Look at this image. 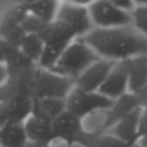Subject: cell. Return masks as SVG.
Listing matches in <instances>:
<instances>
[{
	"label": "cell",
	"mask_w": 147,
	"mask_h": 147,
	"mask_svg": "<svg viewBox=\"0 0 147 147\" xmlns=\"http://www.w3.org/2000/svg\"><path fill=\"white\" fill-rule=\"evenodd\" d=\"M47 24V23L43 22L42 20L29 13H27L25 18L21 22V26L27 34H39Z\"/></svg>",
	"instance_id": "cb8c5ba5"
},
{
	"label": "cell",
	"mask_w": 147,
	"mask_h": 147,
	"mask_svg": "<svg viewBox=\"0 0 147 147\" xmlns=\"http://www.w3.org/2000/svg\"><path fill=\"white\" fill-rule=\"evenodd\" d=\"M27 13L25 1H23L11 6L0 20V37L12 47H19L27 35L21 26Z\"/></svg>",
	"instance_id": "ba28073f"
},
{
	"label": "cell",
	"mask_w": 147,
	"mask_h": 147,
	"mask_svg": "<svg viewBox=\"0 0 147 147\" xmlns=\"http://www.w3.org/2000/svg\"><path fill=\"white\" fill-rule=\"evenodd\" d=\"M88 8L95 28L111 29L132 25L130 13L121 10L113 0L91 1Z\"/></svg>",
	"instance_id": "5b68a950"
},
{
	"label": "cell",
	"mask_w": 147,
	"mask_h": 147,
	"mask_svg": "<svg viewBox=\"0 0 147 147\" xmlns=\"http://www.w3.org/2000/svg\"><path fill=\"white\" fill-rule=\"evenodd\" d=\"M29 147H51L49 145H38V144H29Z\"/></svg>",
	"instance_id": "f546056e"
},
{
	"label": "cell",
	"mask_w": 147,
	"mask_h": 147,
	"mask_svg": "<svg viewBox=\"0 0 147 147\" xmlns=\"http://www.w3.org/2000/svg\"><path fill=\"white\" fill-rule=\"evenodd\" d=\"M90 3L91 1L59 2L55 20L69 27L78 38H83L95 28L88 8Z\"/></svg>",
	"instance_id": "277c9868"
},
{
	"label": "cell",
	"mask_w": 147,
	"mask_h": 147,
	"mask_svg": "<svg viewBox=\"0 0 147 147\" xmlns=\"http://www.w3.org/2000/svg\"><path fill=\"white\" fill-rule=\"evenodd\" d=\"M24 128L29 144L49 145L57 141L53 128V122L37 115L31 114L24 122Z\"/></svg>",
	"instance_id": "5bb4252c"
},
{
	"label": "cell",
	"mask_w": 147,
	"mask_h": 147,
	"mask_svg": "<svg viewBox=\"0 0 147 147\" xmlns=\"http://www.w3.org/2000/svg\"><path fill=\"white\" fill-rule=\"evenodd\" d=\"M5 67L7 69L9 76L24 73L36 67L37 65L26 57L18 47H13L9 53L5 61Z\"/></svg>",
	"instance_id": "44dd1931"
},
{
	"label": "cell",
	"mask_w": 147,
	"mask_h": 147,
	"mask_svg": "<svg viewBox=\"0 0 147 147\" xmlns=\"http://www.w3.org/2000/svg\"><path fill=\"white\" fill-rule=\"evenodd\" d=\"M0 132H1V127H0Z\"/></svg>",
	"instance_id": "4dcf8cb0"
},
{
	"label": "cell",
	"mask_w": 147,
	"mask_h": 147,
	"mask_svg": "<svg viewBox=\"0 0 147 147\" xmlns=\"http://www.w3.org/2000/svg\"><path fill=\"white\" fill-rule=\"evenodd\" d=\"M53 128L57 140H61L67 146L78 144L81 137L87 132L84 120L69 111H65L53 121Z\"/></svg>",
	"instance_id": "9c48e42d"
},
{
	"label": "cell",
	"mask_w": 147,
	"mask_h": 147,
	"mask_svg": "<svg viewBox=\"0 0 147 147\" xmlns=\"http://www.w3.org/2000/svg\"><path fill=\"white\" fill-rule=\"evenodd\" d=\"M37 67L30 71L9 76L0 87V102L33 99L35 94V80Z\"/></svg>",
	"instance_id": "52a82bcc"
},
{
	"label": "cell",
	"mask_w": 147,
	"mask_h": 147,
	"mask_svg": "<svg viewBox=\"0 0 147 147\" xmlns=\"http://www.w3.org/2000/svg\"><path fill=\"white\" fill-rule=\"evenodd\" d=\"M1 147H29V141L25 132L24 123L10 124L1 128Z\"/></svg>",
	"instance_id": "ac0fdd59"
},
{
	"label": "cell",
	"mask_w": 147,
	"mask_h": 147,
	"mask_svg": "<svg viewBox=\"0 0 147 147\" xmlns=\"http://www.w3.org/2000/svg\"><path fill=\"white\" fill-rule=\"evenodd\" d=\"M67 111L65 99L43 98L33 99L32 114L53 122L57 117Z\"/></svg>",
	"instance_id": "e0dca14e"
},
{
	"label": "cell",
	"mask_w": 147,
	"mask_h": 147,
	"mask_svg": "<svg viewBox=\"0 0 147 147\" xmlns=\"http://www.w3.org/2000/svg\"><path fill=\"white\" fill-rule=\"evenodd\" d=\"M101 57L82 38L74 40L63 51L51 71L76 81L91 65Z\"/></svg>",
	"instance_id": "7a4b0ae2"
},
{
	"label": "cell",
	"mask_w": 147,
	"mask_h": 147,
	"mask_svg": "<svg viewBox=\"0 0 147 147\" xmlns=\"http://www.w3.org/2000/svg\"><path fill=\"white\" fill-rule=\"evenodd\" d=\"M113 2L121 10L125 11L127 13H130V14L136 7V1H132V0H113Z\"/></svg>",
	"instance_id": "d4e9b609"
},
{
	"label": "cell",
	"mask_w": 147,
	"mask_h": 147,
	"mask_svg": "<svg viewBox=\"0 0 147 147\" xmlns=\"http://www.w3.org/2000/svg\"><path fill=\"white\" fill-rule=\"evenodd\" d=\"M18 49L25 57L37 65L45 49V42L38 34H27Z\"/></svg>",
	"instance_id": "7402d4cb"
},
{
	"label": "cell",
	"mask_w": 147,
	"mask_h": 147,
	"mask_svg": "<svg viewBox=\"0 0 147 147\" xmlns=\"http://www.w3.org/2000/svg\"><path fill=\"white\" fill-rule=\"evenodd\" d=\"M78 144L83 147H134L106 132H86L81 137Z\"/></svg>",
	"instance_id": "ffe728a7"
},
{
	"label": "cell",
	"mask_w": 147,
	"mask_h": 147,
	"mask_svg": "<svg viewBox=\"0 0 147 147\" xmlns=\"http://www.w3.org/2000/svg\"><path fill=\"white\" fill-rule=\"evenodd\" d=\"M134 147H147V135L139 137L135 142Z\"/></svg>",
	"instance_id": "f1b7e54d"
},
{
	"label": "cell",
	"mask_w": 147,
	"mask_h": 147,
	"mask_svg": "<svg viewBox=\"0 0 147 147\" xmlns=\"http://www.w3.org/2000/svg\"><path fill=\"white\" fill-rule=\"evenodd\" d=\"M114 103L115 101L110 100L99 92H86L76 86L65 99L67 111L83 120L96 113L108 111Z\"/></svg>",
	"instance_id": "3957f363"
},
{
	"label": "cell",
	"mask_w": 147,
	"mask_h": 147,
	"mask_svg": "<svg viewBox=\"0 0 147 147\" xmlns=\"http://www.w3.org/2000/svg\"><path fill=\"white\" fill-rule=\"evenodd\" d=\"M115 63V61L100 59L76 79V87L86 92H99Z\"/></svg>",
	"instance_id": "30bf717a"
},
{
	"label": "cell",
	"mask_w": 147,
	"mask_h": 147,
	"mask_svg": "<svg viewBox=\"0 0 147 147\" xmlns=\"http://www.w3.org/2000/svg\"><path fill=\"white\" fill-rule=\"evenodd\" d=\"M38 35L41 37L45 45H57L65 49L78 38L69 27L59 20L47 23Z\"/></svg>",
	"instance_id": "2e32d148"
},
{
	"label": "cell",
	"mask_w": 147,
	"mask_h": 147,
	"mask_svg": "<svg viewBox=\"0 0 147 147\" xmlns=\"http://www.w3.org/2000/svg\"><path fill=\"white\" fill-rule=\"evenodd\" d=\"M82 39L101 59L115 63L147 55V39L132 25L111 29L94 28Z\"/></svg>",
	"instance_id": "6da1fadb"
},
{
	"label": "cell",
	"mask_w": 147,
	"mask_h": 147,
	"mask_svg": "<svg viewBox=\"0 0 147 147\" xmlns=\"http://www.w3.org/2000/svg\"><path fill=\"white\" fill-rule=\"evenodd\" d=\"M33 99L0 102V127L10 124L24 123L32 114Z\"/></svg>",
	"instance_id": "4fadbf2b"
},
{
	"label": "cell",
	"mask_w": 147,
	"mask_h": 147,
	"mask_svg": "<svg viewBox=\"0 0 147 147\" xmlns=\"http://www.w3.org/2000/svg\"><path fill=\"white\" fill-rule=\"evenodd\" d=\"M12 47V45L0 37V63L4 65Z\"/></svg>",
	"instance_id": "484cf974"
},
{
	"label": "cell",
	"mask_w": 147,
	"mask_h": 147,
	"mask_svg": "<svg viewBox=\"0 0 147 147\" xmlns=\"http://www.w3.org/2000/svg\"><path fill=\"white\" fill-rule=\"evenodd\" d=\"M144 135H147V106H143L142 113H141L138 138L141 136H144Z\"/></svg>",
	"instance_id": "4316f807"
},
{
	"label": "cell",
	"mask_w": 147,
	"mask_h": 147,
	"mask_svg": "<svg viewBox=\"0 0 147 147\" xmlns=\"http://www.w3.org/2000/svg\"><path fill=\"white\" fill-rule=\"evenodd\" d=\"M128 69L125 61L116 63L99 93L110 100L117 101L128 94Z\"/></svg>",
	"instance_id": "8fae6325"
},
{
	"label": "cell",
	"mask_w": 147,
	"mask_h": 147,
	"mask_svg": "<svg viewBox=\"0 0 147 147\" xmlns=\"http://www.w3.org/2000/svg\"><path fill=\"white\" fill-rule=\"evenodd\" d=\"M75 86L76 84L73 79L37 67L35 94L33 99L57 98L65 100Z\"/></svg>",
	"instance_id": "8992f818"
},
{
	"label": "cell",
	"mask_w": 147,
	"mask_h": 147,
	"mask_svg": "<svg viewBox=\"0 0 147 147\" xmlns=\"http://www.w3.org/2000/svg\"><path fill=\"white\" fill-rule=\"evenodd\" d=\"M131 16L132 27L147 39V0L136 1V7Z\"/></svg>",
	"instance_id": "603a6c76"
},
{
	"label": "cell",
	"mask_w": 147,
	"mask_h": 147,
	"mask_svg": "<svg viewBox=\"0 0 147 147\" xmlns=\"http://www.w3.org/2000/svg\"><path fill=\"white\" fill-rule=\"evenodd\" d=\"M128 69V93L139 97L147 91V55L125 61Z\"/></svg>",
	"instance_id": "9a60e30c"
},
{
	"label": "cell",
	"mask_w": 147,
	"mask_h": 147,
	"mask_svg": "<svg viewBox=\"0 0 147 147\" xmlns=\"http://www.w3.org/2000/svg\"><path fill=\"white\" fill-rule=\"evenodd\" d=\"M25 5L29 14L37 17L45 23H51L57 18L59 2L53 0H36L25 1Z\"/></svg>",
	"instance_id": "d6986e66"
},
{
	"label": "cell",
	"mask_w": 147,
	"mask_h": 147,
	"mask_svg": "<svg viewBox=\"0 0 147 147\" xmlns=\"http://www.w3.org/2000/svg\"><path fill=\"white\" fill-rule=\"evenodd\" d=\"M8 77H9V75H8V71H7V69H6V67H5V65L0 63V87L6 82Z\"/></svg>",
	"instance_id": "83f0119b"
},
{
	"label": "cell",
	"mask_w": 147,
	"mask_h": 147,
	"mask_svg": "<svg viewBox=\"0 0 147 147\" xmlns=\"http://www.w3.org/2000/svg\"><path fill=\"white\" fill-rule=\"evenodd\" d=\"M142 109L143 105L136 107L132 111L124 115L122 118L119 119L105 132L134 146L135 142L138 139V131Z\"/></svg>",
	"instance_id": "7c38bea8"
}]
</instances>
